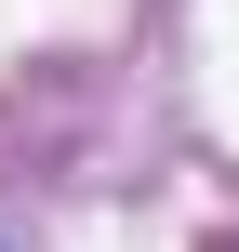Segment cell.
Listing matches in <instances>:
<instances>
[{"label": "cell", "instance_id": "cell-1", "mask_svg": "<svg viewBox=\"0 0 239 252\" xmlns=\"http://www.w3.org/2000/svg\"><path fill=\"white\" fill-rule=\"evenodd\" d=\"M200 252H239V239H200Z\"/></svg>", "mask_w": 239, "mask_h": 252}]
</instances>
